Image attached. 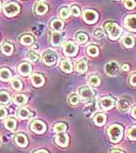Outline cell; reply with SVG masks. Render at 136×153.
I'll use <instances>...</instances> for the list:
<instances>
[{"mask_svg":"<svg viewBox=\"0 0 136 153\" xmlns=\"http://www.w3.org/2000/svg\"><path fill=\"white\" fill-rule=\"evenodd\" d=\"M108 136L110 139L113 143H118L120 142V140L122 139L123 136V128L120 125H112L108 128Z\"/></svg>","mask_w":136,"mask_h":153,"instance_id":"6da1fadb","label":"cell"},{"mask_svg":"<svg viewBox=\"0 0 136 153\" xmlns=\"http://www.w3.org/2000/svg\"><path fill=\"white\" fill-rule=\"evenodd\" d=\"M105 31L108 32V36L112 40H116L122 34V30H121L120 27L118 26L117 24L112 23V22H108V23H105Z\"/></svg>","mask_w":136,"mask_h":153,"instance_id":"7a4b0ae2","label":"cell"},{"mask_svg":"<svg viewBox=\"0 0 136 153\" xmlns=\"http://www.w3.org/2000/svg\"><path fill=\"white\" fill-rule=\"evenodd\" d=\"M3 12L8 18L14 16L19 12V5L16 2H8L3 6Z\"/></svg>","mask_w":136,"mask_h":153,"instance_id":"3957f363","label":"cell"},{"mask_svg":"<svg viewBox=\"0 0 136 153\" xmlns=\"http://www.w3.org/2000/svg\"><path fill=\"white\" fill-rule=\"evenodd\" d=\"M63 51L66 55L70 56V57H74V56H76V54L78 53V46L75 42L68 41V42H66L65 45H64Z\"/></svg>","mask_w":136,"mask_h":153,"instance_id":"277c9868","label":"cell"},{"mask_svg":"<svg viewBox=\"0 0 136 153\" xmlns=\"http://www.w3.org/2000/svg\"><path fill=\"white\" fill-rule=\"evenodd\" d=\"M42 59H43V62L46 65L51 66L54 63H56V61H58V54L54 52L53 50H47L43 53Z\"/></svg>","mask_w":136,"mask_h":153,"instance_id":"5b68a950","label":"cell"},{"mask_svg":"<svg viewBox=\"0 0 136 153\" xmlns=\"http://www.w3.org/2000/svg\"><path fill=\"white\" fill-rule=\"evenodd\" d=\"M79 94L81 96V99L84 101L87 100H91L94 96V91L91 88L87 87V86H84V87H81L79 89Z\"/></svg>","mask_w":136,"mask_h":153,"instance_id":"8992f818","label":"cell"},{"mask_svg":"<svg viewBox=\"0 0 136 153\" xmlns=\"http://www.w3.org/2000/svg\"><path fill=\"white\" fill-rule=\"evenodd\" d=\"M83 19L87 24H94L98 19V14L92 9H86L83 12Z\"/></svg>","mask_w":136,"mask_h":153,"instance_id":"52a82bcc","label":"cell"},{"mask_svg":"<svg viewBox=\"0 0 136 153\" xmlns=\"http://www.w3.org/2000/svg\"><path fill=\"white\" fill-rule=\"evenodd\" d=\"M31 130L33 132H35L36 134H42L46 131V126L44 124L42 120H36L34 122H32L31 126H30Z\"/></svg>","mask_w":136,"mask_h":153,"instance_id":"ba28073f","label":"cell"},{"mask_svg":"<svg viewBox=\"0 0 136 153\" xmlns=\"http://www.w3.org/2000/svg\"><path fill=\"white\" fill-rule=\"evenodd\" d=\"M99 105L102 109H105V110H108V109H112V108L115 106V103L116 101L114 98L112 97H102L99 99Z\"/></svg>","mask_w":136,"mask_h":153,"instance_id":"9c48e42d","label":"cell"},{"mask_svg":"<svg viewBox=\"0 0 136 153\" xmlns=\"http://www.w3.org/2000/svg\"><path fill=\"white\" fill-rule=\"evenodd\" d=\"M105 71L110 76H116L119 71V65L116 61H111L105 65Z\"/></svg>","mask_w":136,"mask_h":153,"instance_id":"30bf717a","label":"cell"},{"mask_svg":"<svg viewBox=\"0 0 136 153\" xmlns=\"http://www.w3.org/2000/svg\"><path fill=\"white\" fill-rule=\"evenodd\" d=\"M125 26L130 31L136 32V16H128L125 19Z\"/></svg>","mask_w":136,"mask_h":153,"instance_id":"8fae6325","label":"cell"},{"mask_svg":"<svg viewBox=\"0 0 136 153\" xmlns=\"http://www.w3.org/2000/svg\"><path fill=\"white\" fill-rule=\"evenodd\" d=\"M19 73L21 74L22 76H29L30 74H31V71H32V66L30 63L28 62H22L21 65H19Z\"/></svg>","mask_w":136,"mask_h":153,"instance_id":"7c38bea8","label":"cell"},{"mask_svg":"<svg viewBox=\"0 0 136 153\" xmlns=\"http://www.w3.org/2000/svg\"><path fill=\"white\" fill-rule=\"evenodd\" d=\"M55 142L61 147H67L69 143V136L65 134V133H61L58 136H56Z\"/></svg>","mask_w":136,"mask_h":153,"instance_id":"4fadbf2b","label":"cell"},{"mask_svg":"<svg viewBox=\"0 0 136 153\" xmlns=\"http://www.w3.org/2000/svg\"><path fill=\"white\" fill-rule=\"evenodd\" d=\"M117 106H118V108H119L120 111L128 112L130 109V102L127 99H125V98H122V99H120L118 101Z\"/></svg>","mask_w":136,"mask_h":153,"instance_id":"5bb4252c","label":"cell"},{"mask_svg":"<svg viewBox=\"0 0 136 153\" xmlns=\"http://www.w3.org/2000/svg\"><path fill=\"white\" fill-rule=\"evenodd\" d=\"M14 141L18 144V146L19 147H27L28 145V139H27V136L24 135V134H18L14 138Z\"/></svg>","mask_w":136,"mask_h":153,"instance_id":"9a60e30c","label":"cell"},{"mask_svg":"<svg viewBox=\"0 0 136 153\" xmlns=\"http://www.w3.org/2000/svg\"><path fill=\"white\" fill-rule=\"evenodd\" d=\"M32 84L34 85V87H41L44 84V76L40 74H34L32 76Z\"/></svg>","mask_w":136,"mask_h":153,"instance_id":"2e32d148","label":"cell"},{"mask_svg":"<svg viewBox=\"0 0 136 153\" xmlns=\"http://www.w3.org/2000/svg\"><path fill=\"white\" fill-rule=\"evenodd\" d=\"M59 68L65 73H72L73 71V65H72L70 60H68V59H63L61 61V63H59Z\"/></svg>","mask_w":136,"mask_h":153,"instance_id":"e0dca14e","label":"cell"},{"mask_svg":"<svg viewBox=\"0 0 136 153\" xmlns=\"http://www.w3.org/2000/svg\"><path fill=\"white\" fill-rule=\"evenodd\" d=\"M63 37L64 35L59 32H54L51 36V43H52L53 46H59L63 41Z\"/></svg>","mask_w":136,"mask_h":153,"instance_id":"ac0fdd59","label":"cell"},{"mask_svg":"<svg viewBox=\"0 0 136 153\" xmlns=\"http://www.w3.org/2000/svg\"><path fill=\"white\" fill-rule=\"evenodd\" d=\"M105 120H107V117H105V113H101V112L97 113L94 117V118H93V123H94L96 126H98V127L105 125Z\"/></svg>","mask_w":136,"mask_h":153,"instance_id":"d6986e66","label":"cell"},{"mask_svg":"<svg viewBox=\"0 0 136 153\" xmlns=\"http://www.w3.org/2000/svg\"><path fill=\"white\" fill-rule=\"evenodd\" d=\"M11 79V71L6 68H2L0 70V80L3 82H7Z\"/></svg>","mask_w":136,"mask_h":153,"instance_id":"ffe728a7","label":"cell"},{"mask_svg":"<svg viewBox=\"0 0 136 153\" xmlns=\"http://www.w3.org/2000/svg\"><path fill=\"white\" fill-rule=\"evenodd\" d=\"M123 45L125 46L126 48H131L134 46V38H133L131 35H126L123 37V40H122Z\"/></svg>","mask_w":136,"mask_h":153,"instance_id":"44dd1931","label":"cell"},{"mask_svg":"<svg viewBox=\"0 0 136 153\" xmlns=\"http://www.w3.org/2000/svg\"><path fill=\"white\" fill-rule=\"evenodd\" d=\"M47 10H48V6L46 5L45 3L39 2V3H37L35 5V12L37 14H39V16H42V14L46 13Z\"/></svg>","mask_w":136,"mask_h":153,"instance_id":"7402d4cb","label":"cell"},{"mask_svg":"<svg viewBox=\"0 0 136 153\" xmlns=\"http://www.w3.org/2000/svg\"><path fill=\"white\" fill-rule=\"evenodd\" d=\"M28 101V97L24 94H18L13 97V102L16 105H24Z\"/></svg>","mask_w":136,"mask_h":153,"instance_id":"603a6c76","label":"cell"},{"mask_svg":"<svg viewBox=\"0 0 136 153\" xmlns=\"http://www.w3.org/2000/svg\"><path fill=\"white\" fill-rule=\"evenodd\" d=\"M50 27L51 29L54 30V31H61V30H63L64 28V23L61 21V19H54L51 21V24H50Z\"/></svg>","mask_w":136,"mask_h":153,"instance_id":"cb8c5ba5","label":"cell"},{"mask_svg":"<svg viewBox=\"0 0 136 153\" xmlns=\"http://www.w3.org/2000/svg\"><path fill=\"white\" fill-rule=\"evenodd\" d=\"M77 71L79 73L81 74H84L86 71H87V61H86V59H81V60H79L77 62Z\"/></svg>","mask_w":136,"mask_h":153,"instance_id":"d4e9b609","label":"cell"},{"mask_svg":"<svg viewBox=\"0 0 136 153\" xmlns=\"http://www.w3.org/2000/svg\"><path fill=\"white\" fill-rule=\"evenodd\" d=\"M4 126H5V128L7 130H14L16 129V120L14 118H12V117H9V118H7V120L4 122Z\"/></svg>","mask_w":136,"mask_h":153,"instance_id":"484cf974","label":"cell"},{"mask_svg":"<svg viewBox=\"0 0 136 153\" xmlns=\"http://www.w3.org/2000/svg\"><path fill=\"white\" fill-rule=\"evenodd\" d=\"M1 50H2V52H3V54H5V55H10L12 53V51H13V46H12V44L10 43H4L1 47Z\"/></svg>","mask_w":136,"mask_h":153,"instance_id":"4316f807","label":"cell"},{"mask_svg":"<svg viewBox=\"0 0 136 153\" xmlns=\"http://www.w3.org/2000/svg\"><path fill=\"white\" fill-rule=\"evenodd\" d=\"M11 87L13 90L16 91H19L22 88H23V83L21 82L19 78H13L11 80Z\"/></svg>","mask_w":136,"mask_h":153,"instance_id":"83f0119b","label":"cell"},{"mask_svg":"<svg viewBox=\"0 0 136 153\" xmlns=\"http://www.w3.org/2000/svg\"><path fill=\"white\" fill-rule=\"evenodd\" d=\"M9 100H10V95H9V93L6 92V91H0V103L5 104V103L9 102Z\"/></svg>","mask_w":136,"mask_h":153,"instance_id":"f1b7e54d","label":"cell"},{"mask_svg":"<svg viewBox=\"0 0 136 153\" xmlns=\"http://www.w3.org/2000/svg\"><path fill=\"white\" fill-rule=\"evenodd\" d=\"M33 42H34V38L31 35H24L21 37V43L23 45H32Z\"/></svg>","mask_w":136,"mask_h":153,"instance_id":"f546056e","label":"cell"},{"mask_svg":"<svg viewBox=\"0 0 136 153\" xmlns=\"http://www.w3.org/2000/svg\"><path fill=\"white\" fill-rule=\"evenodd\" d=\"M127 136L129 137L130 140H134L136 141V126H132L127 131Z\"/></svg>","mask_w":136,"mask_h":153,"instance_id":"4dcf8cb0","label":"cell"},{"mask_svg":"<svg viewBox=\"0 0 136 153\" xmlns=\"http://www.w3.org/2000/svg\"><path fill=\"white\" fill-rule=\"evenodd\" d=\"M94 110H95V105L93 104V103H91V104H88L85 107V109H84V113H85L86 117H91L92 113L94 112Z\"/></svg>","mask_w":136,"mask_h":153,"instance_id":"1f68e13d","label":"cell"},{"mask_svg":"<svg viewBox=\"0 0 136 153\" xmlns=\"http://www.w3.org/2000/svg\"><path fill=\"white\" fill-rule=\"evenodd\" d=\"M87 53H88L90 56H97V55H98V53H99V50H98L97 46L91 45V46H88V48H87Z\"/></svg>","mask_w":136,"mask_h":153,"instance_id":"d6a6232c","label":"cell"},{"mask_svg":"<svg viewBox=\"0 0 136 153\" xmlns=\"http://www.w3.org/2000/svg\"><path fill=\"white\" fill-rule=\"evenodd\" d=\"M18 117L19 118H22V120H26V118H28L30 117V111L27 108H21L18 112Z\"/></svg>","mask_w":136,"mask_h":153,"instance_id":"836d02e7","label":"cell"},{"mask_svg":"<svg viewBox=\"0 0 136 153\" xmlns=\"http://www.w3.org/2000/svg\"><path fill=\"white\" fill-rule=\"evenodd\" d=\"M53 130L55 133H59V134H61V133H65L67 130V126L65 124H63V123H58V124H56L54 126Z\"/></svg>","mask_w":136,"mask_h":153,"instance_id":"e575fe53","label":"cell"},{"mask_svg":"<svg viewBox=\"0 0 136 153\" xmlns=\"http://www.w3.org/2000/svg\"><path fill=\"white\" fill-rule=\"evenodd\" d=\"M76 39H77V41L79 42V43H81V44H84V43H86L88 40V36L86 35L85 33H78L77 35H76Z\"/></svg>","mask_w":136,"mask_h":153,"instance_id":"d590c367","label":"cell"},{"mask_svg":"<svg viewBox=\"0 0 136 153\" xmlns=\"http://www.w3.org/2000/svg\"><path fill=\"white\" fill-rule=\"evenodd\" d=\"M88 81H89V84H90L91 86H98V85H99V84H100V80H99V78H98L97 76H95V75H93V76H89Z\"/></svg>","mask_w":136,"mask_h":153,"instance_id":"8d00e7d4","label":"cell"},{"mask_svg":"<svg viewBox=\"0 0 136 153\" xmlns=\"http://www.w3.org/2000/svg\"><path fill=\"white\" fill-rule=\"evenodd\" d=\"M59 16L61 19H68L70 16V10H69L68 7H63V8L59 10Z\"/></svg>","mask_w":136,"mask_h":153,"instance_id":"74e56055","label":"cell"},{"mask_svg":"<svg viewBox=\"0 0 136 153\" xmlns=\"http://www.w3.org/2000/svg\"><path fill=\"white\" fill-rule=\"evenodd\" d=\"M79 100H80V98H79V96L77 94L71 95L70 98H69V102H70L71 105H77L79 103Z\"/></svg>","mask_w":136,"mask_h":153,"instance_id":"f35d334b","label":"cell"},{"mask_svg":"<svg viewBox=\"0 0 136 153\" xmlns=\"http://www.w3.org/2000/svg\"><path fill=\"white\" fill-rule=\"evenodd\" d=\"M28 58L30 61H32V62H36L39 58V55L36 52H34V51H31V52L28 54Z\"/></svg>","mask_w":136,"mask_h":153,"instance_id":"ab89813d","label":"cell"},{"mask_svg":"<svg viewBox=\"0 0 136 153\" xmlns=\"http://www.w3.org/2000/svg\"><path fill=\"white\" fill-rule=\"evenodd\" d=\"M94 36L97 39H102V38H105V31H102L101 29H96L94 31Z\"/></svg>","mask_w":136,"mask_h":153,"instance_id":"60d3db41","label":"cell"},{"mask_svg":"<svg viewBox=\"0 0 136 153\" xmlns=\"http://www.w3.org/2000/svg\"><path fill=\"white\" fill-rule=\"evenodd\" d=\"M124 5H125V7L127 9H133L135 7L136 3H135L134 0H126L125 3H124Z\"/></svg>","mask_w":136,"mask_h":153,"instance_id":"b9f144b4","label":"cell"},{"mask_svg":"<svg viewBox=\"0 0 136 153\" xmlns=\"http://www.w3.org/2000/svg\"><path fill=\"white\" fill-rule=\"evenodd\" d=\"M70 11H71V13L73 14V16H80V9H79V7L76 6V5L71 6Z\"/></svg>","mask_w":136,"mask_h":153,"instance_id":"7bdbcfd3","label":"cell"},{"mask_svg":"<svg viewBox=\"0 0 136 153\" xmlns=\"http://www.w3.org/2000/svg\"><path fill=\"white\" fill-rule=\"evenodd\" d=\"M6 114H7V111H6V109L4 107H2V106H0V120L1 118H4L6 117Z\"/></svg>","mask_w":136,"mask_h":153,"instance_id":"ee69618b","label":"cell"},{"mask_svg":"<svg viewBox=\"0 0 136 153\" xmlns=\"http://www.w3.org/2000/svg\"><path fill=\"white\" fill-rule=\"evenodd\" d=\"M130 84L132 86H136V74L130 76Z\"/></svg>","mask_w":136,"mask_h":153,"instance_id":"f6af8a7d","label":"cell"},{"mask_svg":"<svg viewBox=\"0 0 136 153\" xmlns=\"http://www.w3.org/2000/svg\"><path fill=\"white\" fill-rule=\"evenodd\" d=\"M122 70L124 71H129V65H126V63H125V65H122Z\"/></svg>","mask_w":136,"mask_h":153,"instance_id":"bcb514c9","label":"cell"},{"mask_svg":"<svg viewBox=\"0 0 136 153\" xmlns=\"http://www.w3.org/2000/svg\"><path fill=\"white\" fill-rule=\"evenodd\" d=\"M132 117L136 118V106L135 107H133V109H132Z\"/></svg>","mask_w":136,"mask_h":153,"instance_id":"7dc6e473","label":"cell"},{"mask_svg":"<svg viewBox=\"0 0 136 153\" xmlns=\"http://www.w3.org/2000/svg\"><path fill=\"white\" fill-rule=\"evenodd\" d=\"M34 153H48V152L44 149H40V150H37V151H35Z\"/></svg>","mask_w":136,"mask_h":153,"instance_id":"c3c4849f","label":"cell"},{"mask_svg":"<svg viewBox=\"0 0 136 153\" xmlns=\"http://www.w3.org/2000/svg\"><path fill=\"white\" fill-rule=\"evenodd\" d=\"M111 153H124V152L120 151V150H118V149H114V150L111 151Z\"/></svg>","mask_w":136,"mask_h":153,"instance_id":"681fc988","label":"cell"},{"mask_svg":"<svg viewBox=\"0 0 136 153\" xmlns=\"http://www.w3.org/2000/svg\"><path fill=\"white\" fill-rule=\"evenodd\" d=\"M34 49V50H36V49H38V45H37V44H34L33 45V47H32Z\"/></svg>","mask_w":136,"mask_h":153,"instance_id":"f907efd6","label":"cell"},{"mask_svg":"<svg viewBox=\"0 0 136 153\" xmlns=\"http://www.w3.org/2000/svg\"><path fill=\"white\" fill-rule=\"evenodd\" d=\"M0 7H1V0H0Z\"/></svg>","mask_w":136,"mask_h":153,"instance_id":"816d5d0a","label":"cell"}]
</instances>
